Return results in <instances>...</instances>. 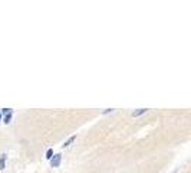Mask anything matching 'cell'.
Returning a JSON list of instances; mask_svg holds the SVG:
<instances>
[{
    "mask_svg": "<svg viewBox=\"0 0 191 173\" xmlns=\"http://www.w3.org/2000/svg\"><path fill=\"white\" fill-rule=\"evenodd\" d=\"M60 162H62V154H60V153L55 154V156L50 159V165H52V167H59V166H60Z\"/></svg>",
    "mask_w": 191,
    "mask_h": 173,
    "instance_id": "1",
    "label": "cell"
},
{
    "mask_svg": "<svg viewBox=\"0 0 191 173\" xmlns=\"http://www.w3.org/2000/svg\"><path fill=\"white\" fill-rule=\"evenodd\" d=\"M145 113H147V108H138V110L132 111V117H138V116H141V114H145Z\"/></svg>",
    "mask_w": 191,
    "mask_h": 173,
    "instance_id": "2",
    "label": "cell"
},
{
    "mask_svg": "<svg viewBox=\"0 0 191 173\" xmlns=\"http://www.w3.org/2000/svg\"><path fill=\"white\" fill-rule=\"evenodd\" d=\"M75 140H76V136H71V137H69V138H68V140L63 143V147H69V146H71V144H72Z\"/></svg>",
    "mask_w": 191,
    "mask_h": 173,
    "instance_id": "3",
    "label": "cell"
},
{
    "mask_svg": "<svg viewBox=\"0 0 191 173\" xmlns=\"http://www.w3.org/2000/svg\"><path fill=\"white\" fill-rule=\"evenodd\" d=\"M6 157H7V154H6V153L0 154V170H1V169H4V162H6Z\"/></svg>",
    "mask_w": 191,
    "mask_h": 173,
    "instance_id": "4",
    "label": "cell"
},
{
    "mask_svg": "<svg viewBox=\"0 0 191 173\" xmlns=\"http://www.w3.org/2000/svg\"><path fill=\"white\" fill-rule=\"evenodd\" d=\"M10 120H12V111H9V113L4 116V118H3V123H4V124H9V123H10Z\"/></svg>",
    "mask_w": 191,
    "mask_h": 173,
    "instance_id": "5",
    "label": "cell"
},
{
    "mask_svg": "<svg viewBox=\"0 0 191 173\" xmlns=\"http://www.w3.org/2000/svg\"><path fill=\"white\" fill-rule=\"evenodd\" d=\"M52 157H53V150H52V149H49V150L46 152V159H49V160H50Z\"/></svg>",
    "mask_w": 191,
    "mask_h": 173,
    "instance_id": "6",
    "label": "cell"
},
{
    "mask_svg": "<svg viewBox=\"0 0 191 173\" xmlns=\"http://www.w3.org/2000/svg\"><path fill=\"white\" fill-rule=\"evenodd\" d=\"M9 111H12V108H1V111H0V114H7Z\"/></svg>",
    "mask_w": 191,
    "mask_h": 173,
    "instance_id": "7",
    "label": "cell"
},
{
    "mask_svg": "<svg viewBox=\"0 0 191 173\" xmlns=\"http://www.w3.org/2000/svg\"><path fill=\"white\" fill-rule=\"evenodd\" d=\"M109 111H112V110H111V108H106V110H105V111H104V114H108V113H109Z\"/></svg>",
    "mask_w": 191,
    "mask_h": 173,
    "instance_id": "8",
    "label": "cell"
},
{
    "mask_svg": "<svg viewBox=\"0 0 191 173\" xmlns=\"http://www.w3.org/2000/svg\"><path fill=\"white\" fill-rule=\"evenodd\" d=\"M0 120H1V114H0Z\"/></svg>",
    "mask_w": 191,
    "mask_h": 173,
    "instance_id": "9",
    "label": "cell"
}]
</instances>
